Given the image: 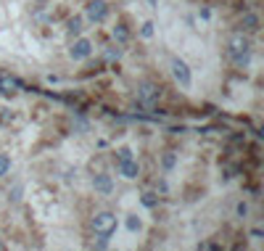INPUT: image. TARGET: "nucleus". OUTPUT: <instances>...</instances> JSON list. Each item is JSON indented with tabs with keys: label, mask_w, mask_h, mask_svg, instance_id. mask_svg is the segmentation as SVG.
<instances>
[{
	"label": "nucleus",
	"mask_w": 264,
	"mask_h": 251,
	"mask_svg": "<svg viewBox=\"0 0 264 251\" xmlns=\"http://www.w3.org/2000/svg\"><path fill=\"white\" fill-rule=\"evenodd\" d=\"M3 248H6V246H3V241H0V251H3Z\"/></svg>",
	"instance_id": "aec40b11"
},
{
	"label": "nucleus",
	"mask_w": 264,
	"mask_h": 251,
	"mask_svg": "<svg viewBox=\"0 0 264 251\" xmlns=\"http://www.w3.org/2000/svg\"><path fill=\"white\" fill-rule=\"evenodd\" d=\"M156 196H153V193H145V196H143V204H145V207H156Z\"/></svg>",
	"instance_id": "dca6fc26"
},
{
	"label": "nucleus",
	"mask_w": 264,
	"mask_h": 251,
	"mask_svg": "<svg viewBox=\"0 0 264 251\" xmlns=\"http://www.w3.org/2000/svg\"><path fill=\"white\" fill-rule=\"evenodd\" d=\"M227 53H230L235 66H246L251 61V40L243 32H238V35H233L230 42H227Z\"/></svg>",
	"instance_id": "f257e3e1"
},
{
	"label": "nucleus",
	"mask_w": 264,
	"mask_h": 251,
	"mask_svg": "<svg viewBox=\"0 0 264 251\" xmlns=\"http://www.w3.org/2000/svg\"><path fill=\"white\" fill-rule=\"evenodd\" d=\"M106 59H111V61H114V59H119V51H114V48H109V51H106Z\"/></svg>",
	"instance_id": "6ab92c4d"
},
{
	"label": "nucleus",
	"mask_w": 264,
	"mask_h": 251,
	"mask_svg": "<svg viewBox=\"0 0 264 251\" xmlns=\"http://www.w3.org/2000/svg\"><path fill=\"white\" fill-rule=\"evenodd\" d=\"M85 16L90 21H95V24L106 21V16H109V3H106V0H90V3L85 6Z\"/></svg>",
	"instance_id": "39448f33"
},
{
	"label": "nucleus",
	"mask_w": 264,
	"mask_h": 251,
	"mask_svg": "<svg viewBox=\"0 0 264 251\" xmlns=\"http://www.w3.org/2000/svg\"><path fill=\"white\" fill-rule=\"evenodd\" d=\"M117 169H119V175L122 177H127V180H135L137 175H140V164L135 162V159H119L117 162Z\"/></svg>",
	"instance_id": "0eeeda50"
},
{
	"label": "nucleus",
	"mask_w": 264,
	"mask_h": 251,
	"mask_svg": "<svg viewBox=\"0 0 264 251\" xmlns=\"http://www.w3.org/2000/svg\"><path fill=\"white\" fill-rule=\"evenodd\" d=\"M69 32H72V35H79V32H82V19L79 16L69 19Z\"/></svg>",
	"instance_id": "ddd939ff"
},
{
	"label": "nucleus",
	"mask_w": 264,
	"mask_h": 251,
	"mask_svg": "<svg viewBox=\"0 0 264 251\" xmlns=\"http://www.w3.org/2000/svg\"><path fill=\"white\" fill-rule=\"evenodd\" d=\"M11 172V156L8 154H0V177H6Z\"/></svg>",
	"instance_id": "f8f14e48"
},
{
	"label": "nucleus",
	"mask_w": 264,
	"mask_h": 251,
	"mask_svg": "<svg viewBox=\"0 0 264 251\" xmlns=\"http://www.w3.org/2000/svg\"><path fill=\"white\" fill-rule=\"evenodd\" d=\"M93 230L103 238H109L114 230H117V214L114 212H98L93 217Z\"/></svg>",
	"instance_id": "7ed1b4c3"
},
{
	"label": "nucleus",
	"mask_w": 264,
	"mask_h": 251,
	"mask_svg": "<svg viewBox=\"0 0 264 251\" xmlns=\"http://www.w3.org/2000/svg\"><path fill=\"white\" fill-rule=\"evenodd\" d=\"M90 53H93V42H90L87 37H79V40H74V42H72V48H69V56H72L74 61H82V59H87Z\"/></svg>",
	"instance_id": "423d86ee"
},
{
	"label": "nucleus",
	"mask_w": 264,
	"mask_h": 251,
	"mask_svg": "<svg viewBox=\"0 0 264 251\" xmlns=\"http://www.w3.org/2000/svg\"><path fill=\"white\" fill-rule=\"evenodd\" d=\"M243 29L246 32H256L259 29V16L256 14H246L243 16Z\"/></svg>",
	"instance_id": "1a4fd4ad"
},
{
	"label": "nucleus",
	"mask_w": 264,
	"mask_h": 251,
	"mask_svg": "<svg viewBox=\"0 0 264 251\" xmlns=\"http://www.w3.org/2000/svg\"><path fill=\"white\" fill-rule=\"evenodd\" d=\"M130 156H132V151L124 145V148H119V151H117V162H119V159H130Z\"/></svg>",
	"instance_id": "f3484780"
},
{
	"label": "nucleus",
	"mask_w": 264,
	"mask_h": 251,
	"mask_svg": "<svg viewBox=\"0 0 264 251\" xmlns=\"http://www.w3.org/2000/svg\"><path fill=\"white\" fill-rule=\"evenodd\" d=\"M235 212H238V217H246V214H248V207H246L243 201H240L238 207H235Z\"/></svg>",
	"instance_id": "a211bd4d"
},
{
	"label": "nucleus",
	"mask_w": 264,
	"mask_h": 251,
	"mask_svg": "<svg viewBox=\"0 0 264 251\" xmlns=\"http://www.w3.org/2000/svg\"><path fill=\"white\" fill-rule=\"evenodd\" d=\"M169 66H172V77H175V82L182 85V87H190L193 74H190V69H188V64L182 61V59H172Z\"/></svg>",
	"instance_id": "20e7f679"
},
{
	"label": "nucleus",
	"mask_w": 264,
	"mask_h": 251,
	"mask_svg": "<svg viewBox=\"0 0 264 251\" xmlns=\"http://www.w3.org/2000/svg\"><path fill=\"white\" fill-rule=\"evenodd\" d=\"M162 164H164V169H172V167H175V164H177V156H175V154H167Z\"/></svg>",
	"instance_id": "4468645a"
},
{
	"label": "nucleus",
	"mask_w": 264,
	"mask_h": 251,
	"mask_svg": "<svg viewBox=\"0 0 264 251\" xmlns=\"http://www.w3.org/2000/svg\"><path fill=\"white\" fill-rule=\"evenodd\" d=\"M140 32H143V37H153V24H151V21H145Z\"/></svg>",
	"instance_id": "2eb2a0df"
},
{
	"label": "nucleus",
	"mask_w": 264,
	"mask_h": 251,
	"mask_svg": "<svg viewBox=\"0 0 264 251\" xmlns=\"http://www.w3.org/2000/svg\"><path fill=\"white\" fill-rule=\"evenodd\" d=\"M114 40H117V42H127L130 40V29L124 24H117V27H114Z\"/></svg>",
	"instance_id": "9d476101"
},
{
	"label": "nucleus",
	"mask_w": 264,
	"mask_h": 251,
	"mask_svg": "<svg viewBox=\"0 0 264 251\" xmlns=\"http://www.w3.org/2000/svg\"><path fill=\"white\" fill-rule=\"evenodd\" d=\"M93 188H95L98 193H111V190H114V180H111L109 175H95V177H93Z\"/></svg>",
	"instance_id": "6e6552de"
},
{
	"label": "nucleus",
	"mask_w": 264,
	"mask_h": 251,
	"mask_svg": "<svg viewBox=\"0 0 264 251\" xmlns=\"http://www.w3.org/2000/svg\"><path fill=\"white\" fill-rule=\"evenodd\" d=\"M127 230H130V233H140V230H143V222L137 220L135 214H130V217H127Z\"/></svg>",
	"instance_id": "9b49d317"
},
{
	"label": "nucleus",
	"mask_w": 264,
	"mask_h": 251,
	"mask_svg": "<svg viewBox=\"0 0 264 251\" xmlns=\"http://www.w3.org/2000/svg\"><path fill=\"white\" fill-rule=\"evenodd\" d=\"M159 98H162V85L159 82H153V79H143V82L137 85V101H140L143 106H153Z\"/></svg>",
	"instance_id": "f03ea898"
}]
</instances>
